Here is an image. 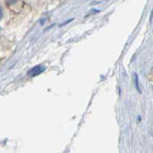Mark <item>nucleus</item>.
<instances>
[{"label":"nucleus","instance_id":"obj_3","mask_svg":"<svg viewBox=\"0 0 153 153\" xmlns=\"http://www.w3.org/2000/svg\"><path fill=\"white\" fill-rule=\"evenodd\" d=\"M2 16H3V11H2V6L0 5V19H2Z\"/></svg>","mask_w":153,"mask_h":153},{"label":"nucleus","instance_id":"obj_1","mask_svg":"<svg viewBox=\"0 0 153 153\" xmlns=\"http://www.w3.org/2000/svg\"><path fill=\"white\" fill-rule=\"evenodd\" d=\"M46 68L45 66H42V65H37V66H35L34 68H32L30 71H28V75L31 76H35L39 75L40 74L43 73L45 71Z\"/></svg>","mask_w":153,"mask_h":153},{"label":"nucleus","instance_id":"obj_2","mask_svg":"<svg viewBox=\"0 0 153 153\" xmlns=\"http://www.w3.org/2000/svg\"><path fill=\"white\" fill-rule=\"evenodd\" d=\"M136 88H137V90L140 92V89H139V79H138L137 74H136Z\"/></svg>","mask_w":153,"mask_h":153}]
</instances>
